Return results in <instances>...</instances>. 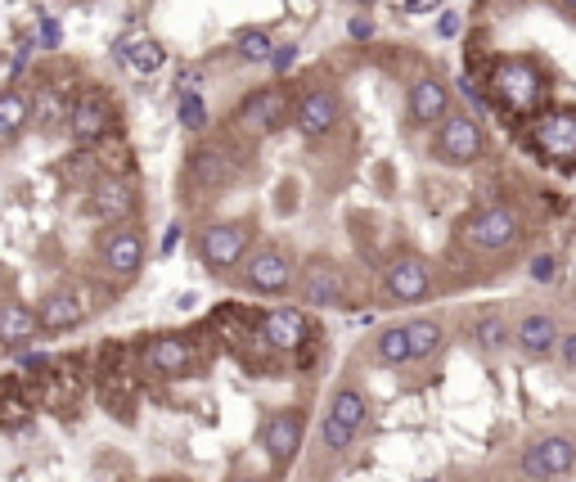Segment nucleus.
<instances>
[{
	"label": "nucleus",
	"mask_w": 576,
	"mask_h": 482,
	"mask_svg": "<svg viewBox=\"0 0 576 482\" xmlns=\"http://www.w3.org/2000/svg\"><path fill=\"white\" fill-rule=\"evenodd\" d=\"M477 343L486 347V352H495V347L504 343V325L495 316H486V320H477Z\"/></svg>",
	"instance_id": "7c9ffc66"
},
{
	"label": "nucleus",
	"mask_w": 576,
	"mask_h": 482,
	"mask_svg": "<svg viewBox=\"0 0 576 482\" xmlns=\"http://www.w3.org/2000/svg\"><path fill=\"white\" fill-rule=\"evenodd\" d=\"M59 41H63V28L50 19V14H41V19H36V46H41V50H54Z\"/></svg>",
	"instance_id": "2f4dec72"
},
{
	"label": "nucleus",
	"mask_w": 576,
	"mask_h": 482,
	"mask_svg": "<svg viewBox=\"0 0 576 482\" xmlns=\"http://www.w3.org/2000/svg\"><path fill=\"white\" fill-rule=\"evenodd\" d=\"M90 212H95L99 221H108V226H126V221L140 212V194L126 181H99L95 190H90Z\"/></svg>",
	"instance_id": "f3484780"
},
{
	"label": "nucleus",
	"mask_w": 576,
	"mask_h": 482,
	"mask_svg": "<svg viewBox=\"0 0 576 482\" xmlns=\"http://www.w3.org/2000/svg\"><path fill=\"white\" fill-rule=\"evenodd\" d=\"M450 113V86L441 77H414L405 91V118L410 127H441Z\"/></svg>",
	"instance_id": "9b49d317"
},
{
	"label": "nucleus",
	"mask_w": 576,
	"mask_h": 482,
	"mask_svg": "<svg viewBox=\"0 0 576 482\" xmlns=\"http://www.w3.org/2000/svg\"><path fill=\"white\" fill-rule=\"evenodd\" d=\"M513 343H518L522 352H531V356H545L549 347L558 343V320L545 316V311H531V316L518 320V329H513Z\"/></svg>",
	"instance_id": "4be33fe9"
},
{
	"label": "nucleus",
	"mask_w": 576,
	"mask_h": 482,
	"mask_svg": "<svg viewBox=\"0 0 576 482\" xmlns=\"http://www.w3.org/2000/svg\"><path fill=\"white\" fill-rule=\"evenodd\" d=\"M257 329H261V338H266L270 352H297V347L311 338V320H306L297 307L266 311V316L257 320Z\"/></svg>",
	"instance_id": "2eb2a0df"
},
{
	"label": "nucleus",
	"mask_w": 576,
	"mask_h": 482,
	"mask_svg": "<svg viewBox=\"0 0 576 482\" xmlns=\"http://www.w3.org/2000/svg\"><path fill=\"white\" fill-rule=\"evenodd\" d=\"M293 275H297V262H293V253H288V248L261 244L257 253H252L243 280H248L252 293H266V298H275V293H284L288 284H293Z\"/></svg>",
	"instance_id": "1a4fd4ad"
},
{
	"label": "nucleus",
	"mask_w": 576,
	"mask_h": 482,
	"mask_svg": "<svg viewBox=\"0 0 576 482\" xmlns=\"http://www.w3.org/2000/svg\"><path fill=\"white\" fill-rule=\"evenodd\" d=\"M338 122H342V100L333 86H311V91L293 104V127L302 131L306 140H324L329 131H338Z\"/></svg>",
	"instance_id": "6e6552de"
},
{
	"label": "nucleus",
	"mask_w": 576,
	"mask_h": 482,
	"mask_svg": "<svg viewBox=\"0 0 576 482\" xmlns=\"http://www.w3.org/2000/svg\"><path fill=\"white\" fill-rule=\"evenodd\" d=\"M441 5H446V0H405V14L419 19V14H432V10H441Z\"/></svg>",
	"instance_id": "4c0bfd02"
},
{
	"label": "nucleus",
	"mask_w": 576,
	"mask_h": 482,
	"mask_svg": "<svg viewBox=\"0 0 576 482\" xmlns=\"http://www.w3.org/2000/svg\"><path fill=\"white\" fill-rule=\"evenodd\" d=\"M486 154V131L468 113H446L441 127H432V158L446 167H473Z\"/></svg>",
	"instance_id": "20e7f679"
},
{
	"label": "nucleus",
	"mask_w": 576,
	"mask_h": 482,
	"mask_svg": "<svg viewBox=\"0 0 576 482\" xmlns=\"http://www.w3.org/2000/svg\"><path fill=\"white\" fill-rule=\"evenodd\" d=\"M194 253L212 275L234 271L252 253V226H243V221H212V226L198 230Z\"/></svg>",
	"instance_id": "7ed1b4c3"
},
{
	"label": "nucleus",
	"mask_w": 576,
	"mask_h": 482,
	"mask_svg": "<svg viewBox=\"0 0 576 482\" xmlns=\"http://www.w3.org/2000/svg\"><path fill=\"white\" fill-rule=\"evenodd\" d=\"M347 37L351 41H374V19H369V14H351V19H347Z\"/></svg>",
	"instance_id": "f704fd0d"
},
{
	"label": "nucleus",
	"mask_w": 576,
	"mask_h": 482,
	"mask_svg": "<svg viewBox=\"0 0 576 482\" xmlns=\"http://www.w3.org/2000/svg\"><path fill=\"white\" fill-rule=\"evenodd\" d=\"M288 118H293V109H288L284 86H261V91H252L248 100L239 104V127L248 131L252 140L275 136L279 127H288Z\"/></svg>",
	"instance_id": "423d86ee"
},
{
	"label": "nucleus",
	"mask_w": 576,
	"mask_h": 482,
	"mask_svg": "<svg viewBox=\"0 0 576 482\" xmlns=\"http://www.w3.org/2000/svg\"><path fill=\"white\" fill-rule=\"evenodd\" d=\"M234 50H239V59H248V64H270L275 37H270L266 28H243L239 37H234Z\"/></svg>",
	"instance_id": "bb28decb"
},
{
	"label": "nucleus",
	"mask_w": 576,
	"mask_h": 482,
	"mask_svg": "<svg viewBox=\"0 0 576 482\" xmlns=\"http://www.w3.org/2000/svg\"><path fill=\"white\" fill-rule=\"evenodd\" d=\"M329 415L333 419H342L347 428H360L369 419V401H365V392L360 388H338L333 392V401H329Z\"/></svg>",
	"instance_id": "393cba45"
},
{
	"label": "nucleus",
	"mask_w": 576,
	"mask_h": 482,
	"mask_svg": "<svg viewBox=\"0 0 576 482\" xmlns=\"http://www.w3.org/2000/svg\"><path fill=\"white\" fill-rule=\"evenodd\" d=\"M293 64H297V46H293V41H288V46H275V55H270V73L284 77V73H293Z\"/></svg>",
	"instance_id": "473e14b6"
},
{
	"label": "nucleus",
	"mask_w": 576,
	"mask_h": 482,
	"mask_svg": "<svg viewBox=\"0 0 576 482\" xmlns=\"http://www.w3.org/2000/svg\"><path fill=\"white\" fill-rule=\"evenodd\" d=\"M459 32H464V14L459 10H441V19H437V37H459Z\"/></svg>",
	"instance_id": "c9c22d12"
},
{
	"label": "nucleus",
	"mask_w": 576,
	"mask_h": 482,
	"mask_svg": "<svg viewBox=\"0 0 576 482\" xmlns=\"http://www.w3.org/2000/svg\"><path fill=\"white\" fill-rule=\"evenodd\" d=\"M518 230H522V217L509 203H486V208H477L473 217L459 226V239H464L468 248H477V253H500V248H509L513 239H518Z\"/></svg>",
	"instance_id": "39448f33"
},
{
	"label": "nucleus",
	"mask_w": 576,
	"mask_h": 482,
	"mask_svg": "<svg viewBox=\"0 0 576 482\" xmlns=\"http://www.w3.org/2000/svg\"><path fill=\"white\" fill-rule=\"evenodd\" d=\"M144 361H149L153 374L176 379V374L194 370V343H189L185 334H158V338H149V347H144Z\"/></svg>",
	"instance_id": "dca6fc26"
},
{
	"label": "nucleus",
	"mask_w": 576,
	"mask_h": 482,
	"mask_svg": "<svg viewBox=\"0 0 576 482\" xmlns=\"http://www.w3.org/2000/svg\"><path fill=\"white\" fill-rule=\"evenodd\" d=\"M405 329H410L414 361H428V356L441 347V325H437V320H414V325H405Z\"/></svg>",
	"instance_id": "cd10ccee"
},
{
	"label": "nucleus",
	"mask_w": 576,
	"mask_h": 482,
	"mask_svg": "<svg viewBox=\"0 0 576 482\" xmlns=\"http://www.w3.org/2000/svg\"><path fill=\"white\" fill-rule=\"evenodd\" d=\"M86 311H90V302L81 298L77 289H54V293H45V302H41V329L45 334H63V329H72V325H81L86 320Z\"/></svg>",
	"instance_id": "6ab92c4d"
},
{
	"label": "nucleus",
	"mask_w": 576,
	"mask_h": 482,
	"mask_svg": "<svg viewBox=\"0 0 576 482\" xmlns=\"http://www.w3.org/2000/svg\"><path fill=\"white\" fill-rule=\"evenodd\" d=\"M99 266H104L113 280H131V275H140V266H144V235L135 226L104 230V239H99Z\"/></svg>",
	"instance_id": "9d476101"
},
{
	"label": "nucleus",
	"mask_w": 576,
	"mask_h": 482,
	"mask_svg": "<svg viewBox=\"0 0 576 482\" xmlns=\"http://www.w3.org/2000/svg\"><path fill=\"white\" fill-rule=\"evenodd\" d=\"M198 86H203V73H198V68H180V73H176V95L180 91H198Z\"/></svg>",
	"instance_id": "e433bc0d"
},
{
	"label": "nucleus",
	"mask_w": 576,
	"mask_h": 482,
	"mask_svg": "<svg viewBox=\"0 0 576 482\" xmlns=\"http://www.w3.org/2000/svg\"><path fill=\"white\" fill-rule=\"evenodd\" d=\"M554 275H558V257L554 253H536V257H531V280L549 284Z\"/></svg>",
	"instance_id": "72a5a7b5"
},
{
	"label": "nucleus",
	"mask_w": 576,
	"mask_h": 482,
	"mask_svg": "<svg viewBox=\"0 0 576 482\" xmlns=\"http://www.w3.org/2000/svg\"><path fill=\"white\" fill-rule=\"evenodd\" d=\"M378 361L383 365H405V361H414V352H410V329L405 325H392V329H383L378 334Z\"/></svg>",
	"instance_id": "a878e982"
},
{
	"label": "nucleus",
	"mask_w": 576,
	"mask_h": 482,
	"mask_svg": "<svg viewBox=\"0 0 576 482\" xmlns=\"http://www.w3.org/2000/svg\"><path fill=\"white\" fill-rule=\"evenodd\" d=\"M351 437H356V428H347L342 419H333V415L324 419V446H329V451H347Z\"/></svg>",
	"instance_id": "c756f323"
},
{
	"label": "nucleus",
	"mask_w": 576,
	"mask_h": 482,
	"mask_svg": "<svg viewBox=\"0 0 576 482\" xmlns=\"http://www.w3.org/2000/svg\"><path fill=\"white\" fill-rule=\"evenodd\" d=\"M563 361H567V370H576V329L563 338Z\"/></svg>",
	"instance_id": "58836bf2"
},
{
	"label": "nucleus",
	"mask_w": 576,
	"mask_h": 482,
	"mask_svg": "<svg viewBox=\"0 0 576 482\" xmlns=\"http://www.w3.org/2000/svg\"><path fill=\"white\" fill-rule=\"evenodd\" d=\"M189 176H194V185H203V190H225V185H230V176H234L230 149H198Z\"/></svg>",
	"instance_id": "5701e85b"
},
{
	"label": "nucleus",
	"mask_w": 576,
	"mask_h": 482,
	"mask_svg": "<svg viewBox=\"0 0 576 482\" xmlns=\"http://www.w3.org/2000/svg\"><path fill=\"white\" fill-rule=\"evenodd\" d=\"M176 239H180V221L167 230V239H162V253H171V248H176Z\"/></svg>",
	"instance_id": "ea45409f"
},
{
	"label": "nucleus",
	"mask_w": 576,
	"mask_h": 482,
	"mask_svg": "<svg viewBox=\"0 0 576 482\" xmlns=\"http://www.w3.org/2000/svg\"><path fill=\"white\" fill-rule=\"evenodd\" d=\"M230 482H257V478H230Z\"/></svg>",
	"instance_id": "79ce46f5"
},
{
	"label": "nucleus",
	"mask_w": 576,
	"mask_h": 482,
	"mask_svg": "<svg viewBox=\"0 0 576 482\" xmlns=\"http://www.w3.org/2000/svg\"><path fill=\"white\" fill-rule=\"evenodd\" d=\"M486 95H491V104L500 113H509V118H522L527 122L531 113L545 109L549 100V77L545 68L536 64L531 55H495L486 59Z\"/></svg>",
	"instance_id": "f257e3e1"
},
{
	"label": "nucleus",
	"mask_w": 576,
	"mask_h": 482,
	"mask_svg": "<svg viewBox=\"0 0 576 482\" xmlns=\"http://www.w3.org/2000/svg\"><path fill=\"white\" fill-rule=\"evenodd\" d=\"M32 122V100L23 91H0V145H14Z\"/></svg>",
	"instance_id": "b1692460"
},
{
	"label": "nucleus",
	"mask_w": 576,
	"mask_h": 482,
	"mask_svg": "<svg viewBox=\"0 0 576 482\" xmlns=\"http://www.w3.org/2000/svg\"><path fill=\"white\" fill-rule=\"evenodd\" d=\"M176 118H180V127H185V131H203L207 127L203 95H198V91H180L176 95Z\"/></svg>",
	"instance_id": "c85d7f7f"
},
{
	"label": "nucleus",
	"mask_w": 576,
	"mask_h": 482,
	"mask_svg": "<svg viewBox=\"0 0 576 482\" xmlns=\"http://www.w3.org/2000/svg\"><path fill=\"white\" fill-rule=\"evenodd\" d=\"M261 446H266V455L275 464H288L297 455V446H302V415H297V410L270 415L266 428H261Z\"/></svg>",
	"instance_id": "a211bd4d"
},
{
	"label": "nucleus",
	"mask_w": 576,
	"mask_h": 482,
	"mask_svg": "<svg viewBox=\"0 0 576 482\" xmlns=\"http://www.w3.org/2000/svg\"><path fill=\"white\" fill-rule=\"evenodd\" d=\"M113 55L122 59L131 73H144V77L158 73V68L167 64V50H162L153 37H117L113 41Z\"/></svg>",
	"instance_id": "412c9836"
},
{
	"label": "nucleus",
	"mask_w": 576,
	"mask_h": 482,
	"mask_svg": "<svg viewBox=\"0 0 576 482\" xmlns=\"http://www.w3.org/2000/svg\"><path fill=\"white\" fill-rule=\"evenodd\" d=\"M9 5H23V0H9Z\"/></svg>",
	"instance_id": "37998d69"
},
{
	"label": "nucleus",
	"mask_w": 576,
	"mask_h": 482,
	"mask_svg": "<svg viewBox=\"0 0 576 482\" xmlns=\"http://www.w3.org/2000/svg\"><path fill=\"white\" fill-rule=\"evenodd\" d=\"M63 127L81 145H95L99 136H108V127H113V100H108V91H99V86L77 91V100L68 104V122Z\"/></svg>",
	"instance_id": "0eeeda50"
},
{
	"label": "nucleus",
	"mask_w": 576,
	"mask_h": 482,
	"mask_svg": "<svg viewBox=\"0 0 576 482\" xmlns=\"http://www.w3.org/2000/svg\"><path fill=\"white\" fill-rule=\"evenodd\" d=\"M297 293H302L306 307H342L347 302V275L333 262H311L297 280Z\"/></svg>",
	"instance_id": "4468645a"
},
{
	"label": "nucleus",
	"mask_w": 576,
	"mask_h": 482,
	"mask_svg": "<svg viewBox=\"0 0 576 482\" xmlns=\"http://www.w3.org/2000/svg\"><path fill=\"white\" fill-rule=\"evenodd\" d=\"M522 145L554 167H572L576 163V109H558L545 104L540 113H531L522 122Z\"/></svg>",
	"instance_id": "f03ea898"
},
{
	"label": "nucleus",
	"mask_w": 576,
	"mask_h": 482,
	"mask_svg": "<svg viewBox=\"0 0 576 482\" xmlns=\"http://www.w3.org/2000/svg\"><path fill=\"white\" fill-rule=\"evenodd\" d=\"M36 329H41V316H36L27 302H18V298L0 302V347L18 352V347H27L36 338Z\"/></svg>",
	"instance_id": "aec40b11"
},
{
	"label": "nucleus",
	"mask_w": 576,
	"mask_h": 482,
	"mask_svg": "<svg viewBox=\"0 0 576 482\" xmlns=\"http://www.w3.org/2000/svg\"><path fill=\"white\" fill-rule=\"evenodd\" d=\"M558 5H563V10H567V14H576V0H558Z\"/></svg>",
	"instance_id": "a19ab883"
},
{
	"label": "nucleus",
	"mask_w": 576,
	"mask_h": 482,
	"mask_svg": "<svg viewBox=\"0 0 576 482\" xmlns=\"http://www.w3.org/2000/svg\"><path fill=\"white\" fill-rule=\"evenodd\" d=\"M576 469V442L572 437H545L536 442L527 455H522V473L531 482H554V478H567Z\"/></svg>",
	"instance_id": "f8f14e48"
},
{
	"label": "nucleus",
	"mask_w": 576,
	"mask_h": 482,
	"mask_svg": "<svg viewBox=\"0 0 576 482\" xmlns=\"http://www.w3.org/2000/svg\"><path fill=\"white\" fill-rule=\"evenodd\" d=\"M383 289L392 302H423L432 293V275H428V262L423 257H396L387 262V275H383Z\"/></svg>",
	"instance_id": "ddd939ff"
}]
</instances>
